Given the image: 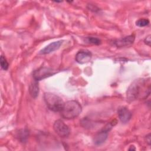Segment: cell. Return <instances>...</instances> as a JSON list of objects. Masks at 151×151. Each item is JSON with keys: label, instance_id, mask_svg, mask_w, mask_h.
Listing matches in <instances>:
<instances>
[{"label": "cell", "instance_id": "obj_2", "mask_svg": "<svg viewBox=\"0 0 151 151\" xmlns=\"http://www.w3.org/2000/svg\"><path fill=\"white\" fill-rule=\"evenodd\" d=\"M82 111L80 104L76 100H69L64 103L60 113L61 116L65 119H73L77 117Z\"/></svg>", "mask_w": 151, "mask_h": 151}, {"label": "cell", "instance_id": "obj_6", "mask_svg": "<svg viewBox=\"0 0 151 151\" xmlns=\"http://www.w3.org/2000/svg\"><path fill=\"white\" fill-rule=\"evenodd\" d=\"M91 52L87 50H81L76 55L75 60L79 64H85L89 62L91 58Z\"/></svg>", "mask_w": 151, "mask_h": 151}, {"label": "cell", "instance_id": "obj_11", "mask_svg": "<svg viewBox=\"0 0 151 151\" xmlns=\"http://www.w3.org/2000/svg\"><path fill=\"white\" fill-rule=\"evenodd\" d=\"M29 92L32 97L35 99L39 93V85L38 81L34 80V82H32L29 87Z\"/></svg>", "mask_w": 151, "mask_h": 151}, {"label": "cell", "instance_id": "obj_1", "mask_svg": "<svg viewBox=\"0 0 151 151\" xmlns=\"http://www.w3.org/2000/svg\"><path fill=\"white\" fill-rule=\"evenodd\" d=\"M150 83L143 78L134 80L126 92L128 101H133L139 98H146L150 94Z\"/></svg>", "mask_w": 151, "mask_h": 151}, {"label": "cell", "instance_id": "obj_13", "mask_svg": "<svg viewBox=\"0 0 151 151\" xmlns=\"http://www.w3.org/2000/svg\"><path fill=\"white\" fill-rule=\"evenodd\" d=\"M86 41L87 42L94 45H99L101 44V40L97 37H87Z\"/></svg>", "mask_w": 151, "mask_h": 151}, {"label": "cell", "instance_id": "obj_8", "mask_svg": "<svg viewBox=\"0 0 151 151\" xmlns=\"http://www.w3.org/2000/svg\"><path fill=\"white\" fill-rule=\"evenodd\" d=\"M63 40H59V41L51 42L50 44L47 45L43 49L40 50L39 52V54L44 55V54H47L52 52H54V51L60 48V46L63 44Z\"/></svg>", "mask_w": 151, "mask_h": 151}, {"label": "cell", "instance_id": "obj_15", "mask_svg": "<svg viewBox=\"0 0 151 151\" xmlns=\"http://www.w3.org/2000/svg\"><path fill=\"white\" fill-rule=\"evenodd\" d=\"M0 63H1V68L4 70H6L9 67V64L8 61H6V58H5V57H4L3 55L1 56V58H0Z\"/></svg>", "mask_w": 151, "mask_h": 151}, {"label": "cell", "instance_id": "obj_17", "mask_svg": "<svg viewBox=\"0 0 151 151\" xmlns=\"http://www.w3.org/2000/svg\"><path fill=\"white\" fill-rule=\"evenodd\" d=\"M146 142L150 145V134H148L146 136Z\"/></svg>", "mask_w": 151, "mask_h": 151}, {"label": "cell", "instance_id": "obj_18", "mask_svg": "<svg viewBox=\"0 0 151 151\" xmlns=\"http://www.w3.org/2000/svg\"><path fill=\"white\" fill-rule=\"evenodd\" d=\"M129 150H136V147L134 146H130V148L129 149Z\"/></svg>", "mask_w": 151, "mask_h": 151}, {"label": "cell", "instance_id": "obj_12", "mask_svg": "<svg viewBox=\"0 0 151 151\" xmlns=\"http://www.w3.org/2000/svg\"><path fill=\"white\" fill-rule=\"evenodd\" d=\"M29 134V132L27 129H22L19 131L18 133L17 137H18V139L21 142H24L27 140V139L28 137V136Z\"/></svg>", "mask_w": 151, "mask_h": 151}, {"label": "cell", "instance_id": "obj_7", "mask_svg": "<svg viewBox=\"0 0 151 151\" xmlns=\"http://www.w3.org/2000/svg\"><path fill=\"white\" fill-rule=\"evenodd\" d=\"M118 116L123 123H127L132 117V113L126 107L122 106L118 109L117 110Z\"/></svg>", "mask_w": 151, "mask_h": 151}, {"label": "cell", "instance_id": "obj_10", "mask_svg": "<svg viewBox=\"0 0 151 151\" xmlns=\"http://www.w3.org/2000/svg\"><path fill=\"white\" fill-rule=\"evenodd\" d=\"M108 132H107L104 129H102L101 131L98 132L94 136V137L93 139L94 143L97 146L101 145L103 143H104L105 142V141L106 140V139H107Z\"/></svg>", "mask_w": 151, "mask_h": 151}, {"label": "cell", "instance_id": "obj_9", "mask_svg": "<svg viewBox=\"0 0 151 151\" xmlns=\"http://www.w3.org/2000/svg\"><path fill=\"white\" fill-rule=\"evenodd\" d=\"M134 39L135 37L134 35H128L127 37L116 40L114 41V44L118 47L130 46L133 44Z\"/></svg>", "mask_w": 151, "mask_h": 151}, {"label": "cell", "instance_id": "obj_3", "mask_svg": "<svg viewBox=\"0 0 151 151\" xmlns=\"http://www.w3.org/2000/svg\"><path fill=\"white\" fill-rule=\"evenodd\" d=\"M44 100L47 107L55 112H60L64 104L61 97L51 93H44Z\"/></svg>", "mask_w": 151, "mask_h": 151}, {"label": "cell", "instance_id": "obj_5", "mask_svg": "<svg viewBox=\"0 0 151 151\" xmlns=\"http://www.w3.org/2000/svg\"><path fill=\"white\" fill-rule=\"evenodd\" d=\"M53 129L56 134L61 137H67L70 133L68 126L61 120L55 121L53 124Z\"/></svg>", "mask_w": 151, "mask_h": 151}, {"label": "cell", "instance_id": "obj_4", "mask_svg": "<svg viewBox=\"0 0 151 151\" xmlns=\"http://www.w3.org/2000/svg\"><path fill=\"white\" fill-rule=\"evenodd\" d=\"M56 73V71L48 67H41L32 73V77L36 81H40L42 79L51 76Z\"/></svg>", "mask_w": 151, "mask_h": 151}, {"label": "cell", "instance_id": "obj_16", "mask_svg": "<svg viewBox=\"0 0 151 151\" xmlns=\"http://www.w3.org/2000/svg\"><path fill=\"white\" fill-rule=\"evenodd\" d=\"M150 35H147L145 39L144 40V42L146 44V45H150V43H151V38H150Z\"/></svg>", "mask_w": 151, "mask_h": 151}, {"label": "cell", "instance_id": "obj_14", "mask_svg": "<svg viewBox=\"0 0 151 151\" xmlns=\"http://www.w3.org/2000/svg\"><path fill=\"white\" fill-rule=\"evenodd\" d=\"M149 24V21L146 18H141L136 22V25L140 27H143Z\"/></svg>", "mask_w": 151, "mask_h": 151}]
</instances>
